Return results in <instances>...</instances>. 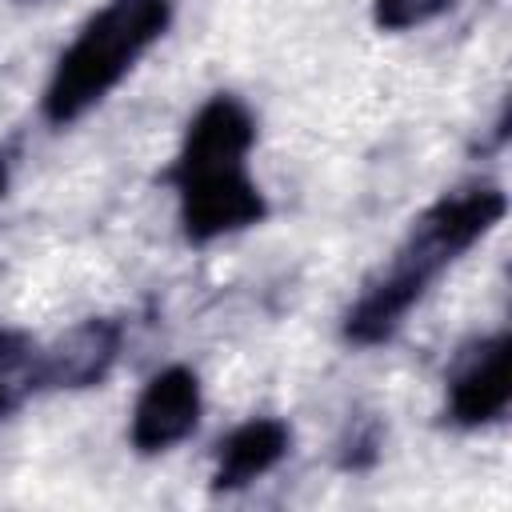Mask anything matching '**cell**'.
Listing matches in <instances>:
<instances>
[{
  "label": "cell",
  "mask_w": 512,
  "mask_h": 512,
  "mask_svg": "<svg viewBox=\"0 0 512 512\" xmlns=\"http://www.w3.org/2000/svg\"><path fill=\"white\" fill-rule=\"evenodd\" d=\"M508 212V200L496 184H464L456 192H444L436 204H428L408 236L396 244L388 264H380L352 308L344 312V340L356 348L388 344L408 312L432 292V284L468 252L476 248Z\"/></svg>",
  "instance_id": "cell-1"
},
{
  "label": "cell",
  "mask_w": 512,
  "mask_h": 512,
  "mask_svg": "<svg viewBox=\"0 0 512 512\" xmlns=\"http://www.w3.org/2000/svg\"><path fill=\"white\" fill-rule=\"evenodd\" d=\"M256 120L232 92L208 96L184 128L168 184L176 192V220L188 244H212L244 232L268 216V200L248 172Z\"/></svg>",
  "instance_id": "cell-2"
},
{
  "label": "cell",
  "mask_w": 512,
  "mask_h": 512,
  "mask_svg": "<svg viewBox=\"0 0 512 512\" xmlns=\"http://www.w3.org/2000/svg\"><path fill=\"white\" fill-rule=\"evenodd\" d=\"M168 24L172 0H104L56 56L40 96V116L52 128L88 116L148 56Z\"/></svg>",
  "instance_id": "cell-3"
},
{
  "label": "cell",
  "mask_w": 512,
  "mask_h": 512,
  "mask_svg": "<svg viewBox=\"0 0 512 512\" xmlns=\"http://www.w3.org/2000/svg\"><path fill=\"white\" fill-rule=\"evenodd\" d=\"M512 336L492 332L472 340L452 372H448V392H444V416L456 428H484L504 420L508 400H512Z\"/></svg>",
  "instance_id": "cell-4"
},
{
  "label": "cell",
  "mask_w": 512,
  "mask_h": 512,
  "mask_svg": "<svg viewBox=\"0 0 512 512\" xmlns=\"http://www.w3.org/2000/svg\"><path fill=\"white\" fill-rule=\"evenodd\" d=\"M200 412H204L200 376L184 364H168L140 388L128 420V444L140 456H160L184 444L200 428Z\"/></svg>",
  "instance_id": "cell-5"
},
{
  "label": "cell",
  "mask_w": 512,
  "mask_h": 512,
  "mask_svg": "<svg viewBox=\"0 0 512 512\" xmlns=\"http://www.w3.org/2000/svg\"><path fill=\"white\" fill-rule=\"evenodd\" d=\"M124 344V328L112 316H88L80 324H72L60 340L40 344V392L48 388H92L100 384Z\"/></svg>",
  "instance_id": "cell-6"
},
{
  "label": "cell",
  "mask_w": 512,
  "mask_h": 512,
  "mask_svg": "<svg viewBox=\"0 0 512 512\" xmlns=\"http://www.w3.org/2000/svg\"><path fill=\"white\" fill-rule=\"evenodd\" d=\"M292 448V428L280 416H252L236 424L220 444L212 460V488L216 492H240L268 476Z\"/></svg>",
  "instance_id": "cell-7"
},
{
  "label": "cell",
  "mask_w": 512,
  "mask_h": 512,
  "mask_svg": "<svg viewBox=\"0 0 512 512\" xmlns=\"http://www.w3.org/2000/svg\"><path fill=\"white\" fill-rule=\"evenodd\" d=\"M456 0H372V24L380 32H408L444 16Z\"/></svg>",
  "instance_id": "cell-8"
},
{
  "label": "cell",
  "mask_w": 512,
  "mask_h": 512,
  "mask_svg": "<svg viewBox=\"0 0 512 512\" xmlns=\"http://www.w3.org/2000/svg\"><path fill=\"white\" fill-rule=\"evenodd\" d=\"M4 192H8V156L0 152V200H4Z\"/></svg>",
  "instance_id": "cell-9"
},
{
  "label": "cell",
  "mask_w": 512,
  "mask_h": 512,
  "mask_svg": "<svg viewBox=\"0 0 512 512\" xmlns=\"http://www.w3.org/2000/svg\"><path fill=\"white\" fill-rule=\"evenodd\" d=\"M0 420H4V408H0Z\"/></svg>",
  "instance_id": "cell-10"
}]
</instances>
